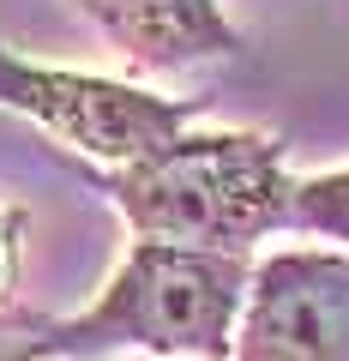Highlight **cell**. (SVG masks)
<instances>
[{
	"instance_id": "1",
	"label": "cell",
	"mask_w": 349,
	"mask_h": 361,
	"mask_svg": "<svg viewBox=\"0 0 349 361\" xmlns=\"http://www.w3.org/2000/svg\"><path fill=\"white\" fill-rule=\"evenodd\" d=\"M253 265L223 253L133 241L91 307L30 331L18 361H235Z\"/></svg>"
},
{
	"instance_id": "2",
	"label": "cell",
	"mask_w": 349,
	"mask_h": 361,
	"mask_svg": "<svg viewBox=\"0 0 349 361\" xmlns=\"http://www.w3.org/2000/svg\"><path fill=\"white\" fill-rule=\"evenodd\" d=\"M103 193L139 241L247 259L295 217V175L271 133H181L133 169H109Z\"/></svg>"
},
{
	"instance_id": "3",
	"label": "cell",
	"mask_w": 349,
	"mask_h": 361,
	"mask_svg": "<svg viewBox=\"0 0 349 361\" xmlns=\"http://www.w3.org/2000/svg\"><path fill=\"white\" fill-rule=\"evenodd\" d=\"M0 109L37 121L49 139L97 157V163L133 169L151 151L181 139L187 121L205 103L199 97H157V90H139L127 78L42 66V61H25V54H13L0 42Z\"/></svg>"
},
{
	"instance_id": "4",
	"label": "cell",
	"mask_w": 349,
	"mask_h": 361,
	"mask_svg": "<svg viewBox=\"0 0 349 361\" xmlns=\"http://www.w3.org/2000/svg\"><path fill=\"white\" fill-rule=\"evenodd\" d=\"M235 361H349V253L289 247L253 265Z\"/></svg>"
},
{
	"instance_id": "5",
	"label": "cell",
	"mask_w": 349,
	"mask_h": 361,
	"mask_svg": "<svg viewBox=\"0 0 349 361\" xmlns=\"http://www.w3.org/2000/svg\"><path fill=\"white\" fill-rule=\"evenodd\" d=\"M73 6L145 73L217 61L241 49L217 0H73Z\"/></svg>"
},
{
	"instance_id": "6",
	"label": "cell",
	"mask_w": 349,
	"mask_h": 361,
	"mask_svg": "<svg viewBox=\"0 0 349 361\" xmlns=\"http://www.w3.org/2000/svg\"><path fill=\"white\" fill-rule=\"evenodd\" d=\"M289 229L319 235V241H343V253H349V169L295 180V217H289Z\"/></svg>"
},
{
	"instance_id": "7",
	"label": "cell",
	"mask_w": 349,
	"mask_h": 361,
	"mask_svg": "<svg viewBox=\"0 0 349 361\" xmlns=\"http://www.w3.org/2000/svg\"><path fill=\"white\" fill-rule=\"evenodd\" d=\"M18 247H25V211L0 205V307L13 301V283H18Z\"/></svg>"
},
{
	"instance_id": "8",
	"label": "cell",
	"mask_w": 349,
	"mask_h": 361,
	"mask_svg": "<svg viewBox=\"0 0 349 361\" xmlns=\"http://www.w3.org/2000/svg\"><path fill=\"white\" fill-rule=\"evenodd\" d=\"M115 361H151V355H115Z\"/></svg>"
}]
</instances>
